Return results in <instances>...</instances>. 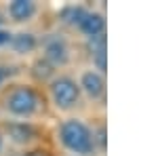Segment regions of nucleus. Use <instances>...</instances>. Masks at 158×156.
<instances>
[{"mask_svg":"<svg viewBox=\"0 0 158 156\" xmlns=\"http://www.w3.org/2000/svg\"><path fill=\"white\" fill-rule=\"evenodd\" d=\"M59 139L65 150L78 156H89L95 150V135L82 120L70 118L59 127Z\"/></svg>","mask_w":158,"mask_h":156,"instance_id":"obj_1","label":"nucleus"},{"mask_svg":"<svg viewBox=\"0 0 158 156\" xmlns=\"http://www.w3.org/2000/svg\"><path fill=\"white\" fill-rule=\"evenodd\" d=\"M38 106H40V97L32 86H17L6 97V110L19 118L34 116L38 112Z\"/></svg>","mask_w":158,"mask_h":156,"instance_id":"obj_2","label":"nucleus"},{"mask_svg":"<svg viewBox=\"0 0 158 156\" xmlns=\"http://www.w3.org/2000/svg\"><path fill=\"white\" fill-rule=\"evenodd\" d=\"M51 99L59 110H72L80 99V89L76 80L68 76H59L51 82Z\"/></svg>","mask_w":158,"mask_h":156,"instance_id":"obj_3","label":"nucleus"},{"mask_svg":"<svg viewBox=\"0 0 158 156\" xmlns=\"http://www.w3.org/2000/svg\"><path fill=\"white\" fill-rule=\"evenodd\" d=\"M44 59L49 61L51 65H65L70 59V48L68 42L59 36H51L44 40Z\"/></svg>","mask_w":158,"mask_h":156,"instance_id":"obj_4","label":"nucleus"},{"mask_svg":"<svg viewBox=\"0 0 158 156\" xmlns=\"http://www.w3.org/2000/svg\"><path fill=\"white\" fill-rule=\"evenodd\" d=\"M78 89L85 91L86 97L91 99H99L103 95V89H106V82H103V76L95 70H86L80 76V82H78Z\"/></svg>","mask_w":158,"mask_h":156,"instance_id":"obj_5","label":"nucleus"},{"mask_svg":"<svg viewBox=\"0 0 158 156\" xmlns=\"http://www.w3.org/2000/svg\"><path fill=\"white\" fill-rule=\"evenodd\" d=\"M80 32L86 34L89 38H95V36H101L106 32V19L101 13H95V11H86V15L82 17V21L78 23Z\"/></svg>","mask_w":158,"mask_h":156,"instance_id":"obj_6","label":"nucleus"},{"mask_svg":"<svg viewBox=\"0 0 158 156\" xmlns=\"http://www.w3.org/2000/svg\"><path fill=\"white\" fill-rule=\"evenodd\" d=\"M6 135L15 144H27V141H32L36 137V131H34V127L30 122H11L6 127Z\"/></svg>","mask_w":158,"mask_h":156,"instance_id":"obj_7","label":"nucleus"},{"mask_svg":"<svg viewBox=\"0 0 158 156\" xmlns=\"http://www.w3.org/2000/svg\"><path fill=\"white\" fill-rule=\"evenodd\" d=\"M9 15L15 21H30L36 15V2H32V0H13L9 4Z\"/></svg>","mask_w":158,"mask_h":156,"instance_id":"obj_8","label":"nucleus"},{"mask_svg":"<svg viewBox=\"0 0 158 156\" xmlns=\"http://www.w3.org/2000/svg\"><path fill=\"white\" fill-rule=\"evenodd\" d=\"M9 44L15 48V53H21V55H23V53H30V51H34V48L38 47V40H36V36L30 34V32H19V34L11 36Z\"/></svg>","mask_w":158,"mask_h":156,"instance_id":"obj_9","label":"nucleus"},{"mask_svg":"<svg viewBox=\"0 0 158 156\" xmlns=\"http://www.w3.org/2000/svg\"><path fill=\"white\" fill-rule=\"evenodd\" d=\"M86 15V9H82V6H65L63 11L59 13L61 21H65V23H72V25H78L80 21H82V17Z\"/></svg>","mask_w":158,"mask_h":156,"instance_id":"obj_10","label":"nucleus"},{"mask_svg":"<svg viewBox=\"0 0 158 156\" xmlns=\"http://www.w3.org/2000/svg\"><path fill=\"white\" fill-rule=\"evenodd\" d=\"M32 70H34V76H36L38 80H49L51 76H53V65L47 59H38L32 65Z\"/></svg>","mask_w":158,"mask_h":156,"instance_id":"obj_11","label":"nucleus"},{"mask_svg":"<svg viewBox=\"0 0 158 156\" xmlns=\"http://www.w3.org/2000/svg\"><path fill=\"white\" fill-rule=\"evenodd\" d=\"M106 51H101V53H95L93 55V63H95V70H97L101 76H103V72H106Z\"/></svg>","mask_w":158,"mask_h":156,"instance_id":"obj_12","label":"nucleus"},{"mask_svg":"<svg viewBox=\"0 0 158 156\" xmlns=\"http://www.w3.org/2000/svg\"><path fill=\"white\" fill-rule=\"evenodd\" d=\"M9 76H11V70H9V68H4V65H0V84L4 82Z\"/></svg>","mask_w":158,"mask_h":156,"instance_id":"obj_13","label":"nucleus"},{"mask_svg":"<svg viewBox=\"0 0 158 156\" xmlns=\"http://www.w3.org/2000/svg\"><path fill=\"white\" fill-rule=\"evenodd\" d=\"M9 40H11V34L4 32V30H0V44H6Z\"/></svg>","mask_w":158,"mask_h":156,"instance_id":"obj_14","label":"nucleus"},{"mask_svg":"<svg viewBox=\"0 0 158 156\" xmlns=\"http://www.w3.org/2000/svg\"><path fill=\"white\" fill-rule=\"evenodd\" d=\"M23 156H44L42 152H27V154H23Z\"/></svg>","mask_w":158,"mask_h":156,"instance_id":"obj_15","label":"nucleus"},{"mask_svg":"<svg viewBox=\"0 0 158 156\" xmlns=\"http://www.w3.org/2000/svg\"><path fill=\"white\" fill-rule=\"evenodd\" d=\"M2 150H4V137L0 135V152H2Z\"/></svg>","mask_w":158,"mask_h":156,"instance_id":"obj_16","label":"nucleus"}]
</instances>
